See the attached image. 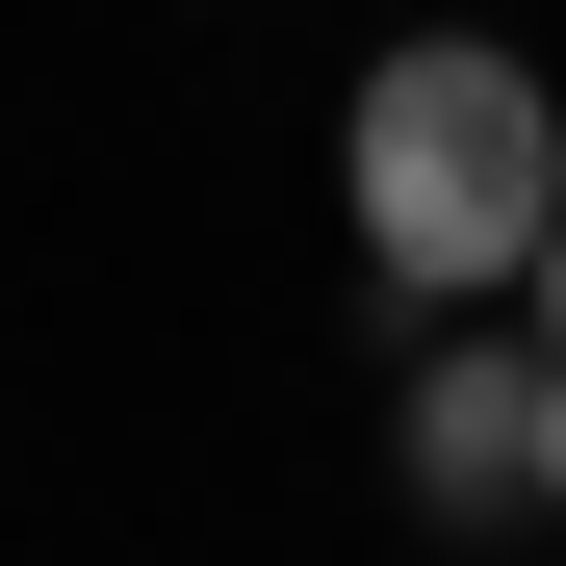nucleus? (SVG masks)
<instances>
[{"label":"nucleus","mask_w":566,"mask_h":566,"mask_svg":"<svg viewBox=\"0 0 566 566\" xmlns=\"http://www.w3.org/2000/svg\"><path fill=\"white\" fill-rule=\"evenodd\" d=\"M335 180H360V258H387V310H490V283L541 258V207H566V104H541V52L412 27V52L335 104Z\"/></svg>","instance_id":"1"},{"label":"nucleus","mask_w":566,"mask_h":566,"mask_svg":"<svg viewBox=\"0 0 566 566\" xmlns=\"http://www.w3.org/2000/svg\"><path fill=\"white\" fill-rule=\"evenodd\" d=\"M515 387H541V335H438V360H412L387 463H412V515H438V541H463V515H515Z\"/></svg>","instance_id":"2"},{"label":"nucleus","mask_w":566,"mask_h":566,"mask_svg":"<svg viewBox=\"0 0 566 566\" xmlns=\"http://www.w3.org/2000/svg\"><path fill=\"white\" fill-rule=\"evenodd\" d=\"M515 515H566V335H541V387H515Z\"/></svg>","instance_id":"3"},{"label":"nucleus","mask_w":566,"mask_h":566,"mask_svg":"<svg viewBox=\"0 0 566 566\" xmlns=\"http://www.w3.org/2000/svg\"><path fill=\"white\" fill-rule=\"evenodd\" d=\"M515 335H566V207H541V258H515Z\"/></svg>","instance_id":"4"}]
</instances>
